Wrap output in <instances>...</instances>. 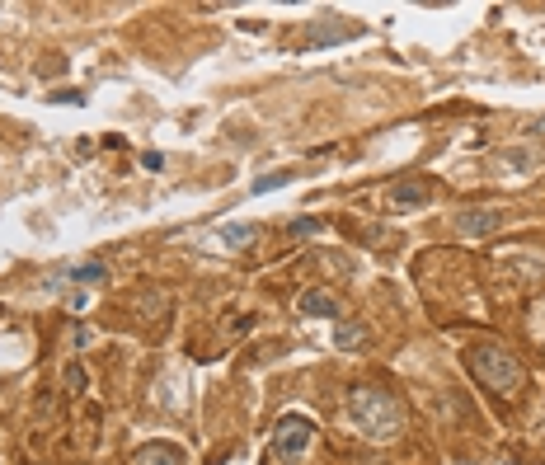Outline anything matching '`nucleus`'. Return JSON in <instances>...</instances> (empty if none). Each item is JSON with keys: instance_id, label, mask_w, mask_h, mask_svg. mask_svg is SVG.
Listing matches in <instances>:
<instances>
[{"instance_id": "15", "label": "nucleus", "mask_w": 545, "mask_h": 465, "mask_svg": "<svg viewBox=\"0 0 545 465\" xmlns=\"http://www.w3.org/2000/svg\"><path fill=\"white\" fill-rule=\"evenodd\" d=\"M71 343H76V348H85V343H90V329L76 325V329H71Z\"/></svg>"}, {"instance_id": "5", "label": "nucleus", "mask_w": 545, "mask_h": 465, "mask_svg": "<svg viewBox=\"0 0 545 465\" xmlns=\"http://www.w3.org/2000/svg\"><path fill=\"white\" fill-rule=\"evenodd\" d=\"M428 198H433V188L423 184V179H400V184L386 188V207H395V212H414V207H428Z\"/></svg>"}, {"instance_id": "12", "label": "nucleus", "mask_w": 545, "mask_h": 465, "mask_svg": "<svg viewBox=\"0 0 545 465\" xmlns=\"http://www.w3.org/2000/svg\"><path fill=\"white\" fill-rule=\"evenodd\" d=\"M296 174L292 170H278V174H259L254 179V193H268V188H282V184H292Z\"/></svg>"}, {"instance_id": "17", "label": "nucleus", "mask_w": 545, "mask_h": 465, "mask_svg": "<svg viewBox=\"0 0 545 465\" xmlns=\"http://www.w3.org/2000/svg\"><path fill=\"white\" fill-rule=\"evenodd\" d=\"M531 137H545V118H536V123H531Z\"/></svg>"}, {"instance_id": "3", "label": "nucleus", "mask_w": 545, "mask_h": 465, "mask_svg": "<svg viewBox=\"0 0 545 465\" xmlns=\"http://www.w3.org/2000/svg\"><path fill=\"white\" fill-rule=\"evenodd\" d=\"M315 442V423L306 414H282L278 428H273V461L278 465H296Z\"/></svg>"}, {"instance_id": "2", "label": "nucleus", "mask_w": 545, "mask_h": 465, "mask_svg": "<svg viewBox=\"0 0 545 465\" xmlns=\"http://www.w3.org/2000/svg\"><path fill=\"white\" fill-rule=\"evenodd\" d=\"M470 372L480 381L484 390H494V395H513L522 386V362H517L503 343H480V348H470Z\"/></svg>"}, {"instance_id": "7", "label": "nucleus", "mask_w": 545, "mask_h": 465, "mask_svg": "<svg viewBox=\"0 0 545 465\" xmlns=\"http://www.w3.org/2000/svg\"><path fill=\"white\" fill-rule=\"evenodd\" d=\"M132 465H184V451L170 447V442H146V447L132 451Z\"/></svg>"}, {"instance_id": "11", "label": "nucleus", "mask_w": 545, "mask_h": 465, "mask_svg": "<svg viewBox=\"0 0 545 465\" xmlns=\"http://www.w3.org/2000/svg\"><path fill=\"white\" fill-rule=\"evenodd\" d=\"M334 343H339V348H362V343H367V329L362 325H339L334 329Z\"/></svg>"}, {"instance_id": "16", "label": "nucleus", "mask_w": 545, "mask_h": 465, "mask_svg": "<svg viewBox=\"0 0 545 465\" xmlns=\"http://www.w3.org/2000/svg\"><path fill=\"white\" fill-rule=\"evenodd\" d=\"M66 386L80 390V386H85V372H80V367H71V372H66Z\"/></svg>"}, {"instance_id": "13", "label": "nucleus", "mask_w": 545, "mask_h": 465, "mask_svg": "<svg viewBox=\"0 0 545 465\" xmlns=\"http://www.w3.org/2000/svg\"><path fill=\"white\" fill-rule=\"evenodd\" d=\"M292 235H320V221H315V217H296L292 221Z\"/></svg>"}, {"instance_id": "10", "label": "nucleus", "mask_w": 545, "mask_h": 465, "mask_svg": "<svg viewBox=\"0 0 545 465\" xmlns=\"http://www.w3.org/2000/svg\"><path fill=\"white\" fill-rule=\"evenodd\" d=\"M348 33H358V29H348V24H320V29H311V47H325L334 38H348Z\"/></svg>"}, {"instance_id": "1", "label": "nucleus", "mask_w": 545, "mask_h": 465, "mask_svg": "<svg viewBox=\"0 0 545 465\" xmlns=\"http://www.w3.org/2000/svg\"><path fill=\"white\" fill-rule=\"evenodd\" d=\"M348 419L358 423V433H367L372 442H395L405 433V409L390 390L376 386H353L348 390Z\"/></svg>"}, {"instance_id": "4", "label": "nucleus", "mask_w": 545, "mask_h": 465, "mask_svg": "<svg viewBox=\"0 0 545 465\" xmlns=\"http://www.w3.org/2000/svg\"><path fill=\"white\" fill-rule=\"evenodd\" d=\"M503 226V212L499 207H466L461 217H456V231L466 235V240H480V235H494Z\"/></svg>"}, {"instance_id": "9", "label": "nucleus", "mask_w": 545, "mask_h": 465, "mask_svg": "<svg viewBox=\"0 0 545 465\" xmlns=\"http://www.w3.org/2000/svg\"><path fill=\"white\" fill-rule=\"evenodd\" d=\"M259 240V226L254 221H235V226H221V245H231V249H245Z\"/></svg>"}, {"instance_id": "6", "label": "nucleus", "mask_w": 545, "mask_h": 465, "mask_svg": "<svg viewBox=\"0 0 545 465\" xmlns=\"http://www.w3.org/2000/svg\"><path fill=\"white\" fill-rule=\"evenodd\" d=\"M109 278V268L104 264H76V268H62V273H52V278H47V292H62L66 282H104Z\"/></svg>"}, {"instance_id": "14", "label": "nucleus", "mask_w": 545, "mask_h": 465, "mask_svg": "<svg viewBox=\"0 0 545 465\" xmlns=\"http://www.w3.org/2000/svg\"><path fill=\"white\" fill-rule=\"evenodd\" d=\"M499 160H508V165H517V170H531V155L527 151H503Z\"/></svg>"}, {"instance_id": "8", "label": "nucleus", "mask_w": 545, "mask_h": 465, "mask_svg": "<svg viewBox=\"0 0 545 465\" xmlns=\"http://www.w3.org/2000/svg\"><path fill=\"white\" fill-rule=\"evenodd\" d=\"M301 315H320V320H339V301L329 292H306L301 296Z\"/></svg>"}]
</instances>
